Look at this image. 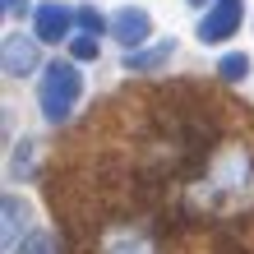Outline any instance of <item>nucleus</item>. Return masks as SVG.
<instances>
[{
  "instance_id": "f257e3e1",
  "label": "nucleus",
  "mask_w": 254,
  "mask_h": 254,
  "mask_svg": "<svg viewBox=\"0 0 254 254\" xmlns=\"http://www.w3.org/2000/svg\"><path fill=\"white\" fill-rule=\"evenodd\" d=\"M250 203H254V153L227 148L208 171V190H199V208H250Z\"/></svg>"
},
{
  "instance_id": "f03ea898",
  "label": "nucleus",
  "mask_w": 254,
  "mask_h": 254,
  "mask_svg": "<svg viewBox=\"0 0 254 254\" xmlns=\"http://www.w3.org/2000/svg\"><path fill=\"white\" fill-rule=\"evenodd\" d=\"M83 93V74L65 65V61H51L42 69V83H37V102H42V116H47L51 125H61L65 116L74 111V102Z\"/></svg>"
},
{
  "instance_id": "7ed1b4c3",
  "label": "nucleus",
  "mask_w": 254,
  "mask_h": 254,
  "mask_svg": "<svg viewBox=\"0 0 254 254\" xmlns=\"http://www.w3.org/2000/svg\"><path fill=\"white\" fill-rule=\"evenodd\" d=\"M74 19H79V14H74L69 5H61V0H42V5L33 9V37L37 42H65Z\"/></svg>"
},
{
  "instance_id": "20e7f679",
  "label": "nucleus",
  "mask_w": 254,
  "mask_h": 254,
  "mask_svg": "<svg viewBox=\"0 0 254 254\" xmlns=\"http://www.w3.org/2000/svg\"><path fill=\"white\" fill-rule=\"evenodd\" d=\"M42 69V56H37V37L28 42L19 33H9L5 37V74L9 79H28V74H37Z\"/></svg>"
},
{
  "instance_id": "39448f33",
  "label": "nucleus",
  "mask_w": 254,
  "mask_h": 254,
  "mask_svg": "<svg viewBox=\"0 0 254 254\" xmlns=\"http://www.w3.org/2000/svg\"><path fill=\"white\" fill-rule=\"evenodd\" d=\"M236 28H241V0H217V9L199 19V37L203 42H227Z\"/></svg>"
},
{
  "instance_id": "423d86ee",
  "label": "nucleus",
  "mask_w": 254,
  "mask_h": 254,
  "mask_svg": "<svg viewBox=\"0 0 254 254\" xmlns=\"http://www.w3.org/2000/svg\"><path fill=\"white\" fill-rule=\"evenodd\" d=\"M0 213H5V231H0V245L14 250L19 241H28V199H19V194H5V199H0Z\"/></svg>"
},
{
  "instance_id": "0eeeda50",
  "label": "nucleus",
  "mask_w": 254,
  "mask_h": 254,
  "mask_svg": "<svg viewBox=\"0 0 254 254\" xmlns=\"http://www.w3.org/2000/svg\"><path fill=\"white\" fill-rule=\"evenodd\" d=\"M148 28H153V19H148V9H139V5H125V9L111 19L116 42H125L129 51H134V42H143V37H148Z\"/></svg>"
},
{
  "instance_id": "6e6552de",
  "label": "nucleus",
  "mask_w": 254,
  "mask_h": 254,
  "mask_svg": "<svg viewBox=\"0 0 254 254\" xmlns=\"http://www.w3.org/2000/svg\"><path fill=\"white\" fill-rule=\"evenodd\" d=\"M171 51H176V37L171 42H153V47H134V51H125V69L129 74H153V69H162L171 61Z\"/></svg>"
},
{
  "instance_id": "1a4fd4ad",
  "label": "nucleus",
  "mask_w": 254,
  "mask_h": 254,
  "mask_svg": "<svg viewBox=\"0 0 254 254\" xmlns=\"http://www.w3.org/2000/svg\"><path fill=\"white\" fill-rule=\"evenodd\" d=\"M102 254H157V245H153V236H148V231H129V236L107 241Z\"/></svg>"
},
{
  "instance_id": "9d476101",
  "label": "nucleus",
  "mask_w": 254,
  "mask_h": 254,
  "mask_svg": "<svg viewBox=\"0 0 254 254\" xmlns=\"http://www.w3.org/2000/svg\"><path fill=\"white\" fill-rule=\"evenodd\" d=\"M245 74H250V56H241V51H231V56H222V61H217V79L236 83V79H245Z\"/></svg>"
},
{
  "instance_id": "9b49d317",
  "label": "nucleus",
  "mask_w": 254,
  "mask_h": 254,
  "mask_svg": "<svg viewBox=\"0 0 254 254\" xmlns=\"http://www.w3.org/2000/svg\"><path fill=\"white\" fill-rule=\"evenodd\" d=\"M19 254H61V250H56V241H51L47 231H33V236L19 245Z\"/></svg>"
},
{
  "instance_id": "f8f14e48",
  "label": "nucleus",
  "mask_w": 254,
  "mask_h": 254,
  "mask_svg": "<svg viewBox=\"0 0 254 254\" xmlns=\"http://www.w3.org/2000/svg\"><path fill=\"white\" fill-rule=\"evenodd\" d=\"M97 37H88V33H79V37H74L69 42V56H74V61H97Z\"/></svg>"
},
{
  "instance_id": "ddd939ff",
  "label": "nucleus",
  "mask_w": 254,
  "mask_h": 254,
  "mask_svg": "<svg viewBox=\"0 0 254 254\" xmlns=\"http://www.w3.org/2000/svg\"><path fill=\"white\" fill-rule=\"evenodd\" d=\"M79 28H83L88 37H97L102 28H107V19H102V9H93V5H88V9H79Z\"/></svg>"
},
{
  "instance_id": "4468645a",
  "label": "nucleus",
  "mask_w": 254,
  "mask_h": 254,
  "mask_svg": "<svg viewBox=\"0 0 254 254\" xmlns=\"http://www.w3.org/2000/svg\"><path fill=\"white\" fill-rule=\"evenodd\" d=\"M0 5H5V14H9V19H19V14L28 9V0H0Z\"/></svg>"
},
{
  "instance_id": "2eb2a0df",
  "label": "nucleus",
  "mask_w": 254,
  "mask_h": 254,
  "mask_svg": "<svg viewBox=\"0 0 254 254\" xmlns=\"http://www.w3.org/2000/svg\"><path fill=\"white\" fill-rule=\"evenodd\" d=\"M190 5H203V0H190Z\"/></svg>"
}]
</instances>
